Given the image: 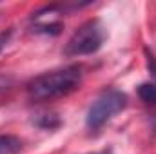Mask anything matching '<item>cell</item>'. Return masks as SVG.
Segmentation results:
<instances>
[{"instance_id":"obj_1","label":"cell","mask_w":156,"mask_h":154,"mask_svg":"<svg viewBox=\"0 0 156 154\" xmlns=\"http://www.w3.org/2000/svg\"><path fill=\"white\" fill-rule=\"evenodd\" d=\"M82 82V69L78 65L56 69L33 78L27 83V96L35 102H47L60 96H67L76 91Z\"/></svg>"},{"instance_id":"obj_5","label":"cell","mask_w":156,"mask_h":154,"mask_svg":"<svg viewBox=\"0 0 156 154\" xmlns=\"http://www.w3.org/2000/svg\"><path fill=\"white\" fill-rule=\"evenodd\" d=\"M138 96L147 105H156V83H151V82L142 83L138 87Z\"/></svg>"},{"instance_id":"obj_7","label":"cell","mask_w":156,"mask_h":154,"mask_svg":"<svg viewBox=\"0 0 156 154\" xmlns=\"http://www.w3.org/2000/svg\"><path fill=\"white\" fill-rule=\"evenodd\" d=\"M9 37H11V31H4V33H0V53H2V49L5 47V44L9 42Z\"/></svg>"},{"instance_id":"obj_4","label":"cell","mask_w":156,"mask_h":154,"mask_svg":"<svg viewBox=\"0 0 156 154\" xmlns=\"http://www.w3.org/2000/svg\"><path fill=\"white\" fill-rule=\"evenodd\" d=\"M22 149V140L11 134H0V154H15Z\"/></svg>"},{"instance_id":"obj_6","label":"cell","mask_w":156,"mask_h":154,"mask_svg":"<svg viewBox=\"0 0 156 154\" xmlns=\"http://www.w3.org/2000/svg\"><path fill=\"white\" fill-rule=\"evenodd\" d=\"M13 83H15V78L11 76V75H0V93L11 89Z\"/></svg>"},{"instance_id":"obj_3","label":"cell","mask_w":156,"mask_h":154,"mask_svg":"<svg viewBox=\"0 0 156 154\" xmlns=\"http://www.w3.org/2000/svg\"><path fill=\"white\" fill-rule=\"evenodd\" d=\"M105 40V29L100 24V20H87L82 24L66 45L67 56H83L96 53Z\"/></svg>"},{"instance_id":"obj_2","label":"cell","mask_w":156,"mask_h":154,"mask_svg":"<svg viewBox=\"0 0 156 154\" xmlns=\"http://www.w3.org/2000/svg\"><path fill=\"white\" fill-rule=\"evenodd\" d=\"M127 105V94L118 89H107L104 91L89 107L85 123L91 131L102 129L109 120H113L115 114L123 111Z\"/></svg>"}]
</instances>
